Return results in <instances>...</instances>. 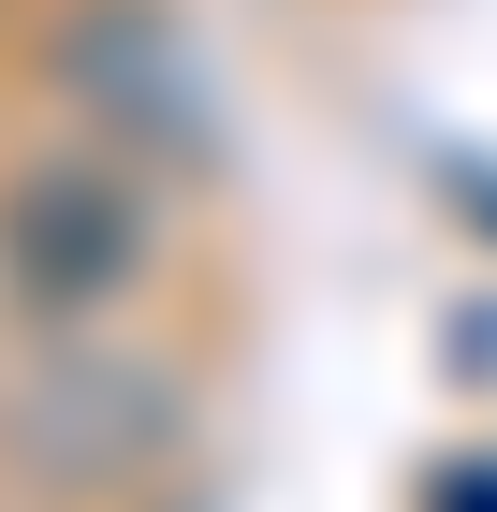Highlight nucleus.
<instances>
[{"label": "nucleus", "mask_w": 497, "mask_h": 512, "mask_svg": "<svg viewBox=\"0 0 497 512\" xmlns=\"http://www.w3.org/2000/svg\"><path fill=\"white\" fill-rule=\"evenodd\" d=\"M132 264H147V205L117 191V176H88V161H30V176L0 191V293H15L30 322L117 308Z\"/></svg>", "instance_id": "obj_1"}, {"label": "nucleus", "mask_w": 497, "mask_h": 512, "mask_svg": "<svg viewBox=\"0 0 497 512\" xmlns=\"http://www.w3.org/2000/svg\"><path fill=\"white\" fill-rule=\"evenodd\" d=\"M59 74H74L117 132H147V147L205 161V88H191V59H176V30H161L147 0H88L74 30H59Z\"/></svg>", "instance_id": "obj_2"}, {"label": "nucleus", "mask_w": 497, "mask_h": 512, "mask_svg": "<svg viewBox=\"0 0 497 512\" xmlns=\"http://www.w3.org/2000/svg\"><path fill=\"white\" fill-rule=\"evenodd\" d=\"M424 512H497V469H454V483H439Z\"/></svg>", "instance_id": "obj_3"}]
</instances>
